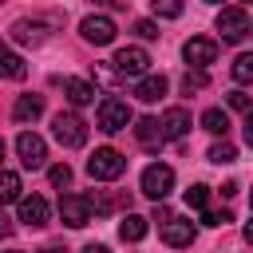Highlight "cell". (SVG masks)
Instances as JSON below:
<instances>
[{"label":"cell","instance_id":"277c9868","mask_svg":"<svg viewBox=\"0 0 253 253\" xmlns=\"http://www.w3.org/2000/svg\"><path fill=\"white\" fill-rule=\"evenodd\" d=\"M126 123H130V107H126V99H103L99 103V130H107V134H119V130H126Z\"/></svg>","mask_w":253,"mask_h":253},{"label":"cell","instance_id":"7c38bea8","mask_svg":"<svg viewBox=\"0 0 253 253\" xmlns=\"http://www.w3.org/2000/svg\"><path fill=\"white\" fill-rule=\"evenodd\" d=\"M47 213H51V206H47V198H40V194H32V198L20 202V221H24L28 229L47 225Z\"/></svg>","mask_w":253,"mask_h":253},{"label":"cell","instance_id":"836d02e7","mask_svg":"<svg viewBox=\"0 0 253 253\" xmlns=\"http://www.w3.org/2000/svg\"><path fill=\"white\" fill-rule=\"evenodd\" d=\"M0 237H8V217L0 213Z\"/></svg>","mask_w":253,"mask_h":253},{"label":"cell","instance_id":"4fadbf2b","mask_svg":"<svg viewBox=\"0 0 253 253\" xmlns=\"http://www.w3.org/2000/svg\"><path fill=\"white\" fill-rule=\"evenodd\" d=\"M158 123H162V138H182L190 130V111L186 107H170Z\"/></svg>","mask_w":253,"mask_h":253},{"label":"cell","instance_id":"9c48e42d","mask_svg":"<svg viewBox=\"0 0 253 253\" xmlns=\"http://www.w3.org/2000/svg\"><path fill=\"white\" fill-rule=\"evenodd\" d=\"M59 217H63V225L83 229V225L91 221V202H87L83 194H63V198H59Z\"/></svg>","mask_w":253,"mask_h":253},{"label":"cell","instance_id":"1f68e13d","mask_svg":"<svg viewBox=\"0 0 253 253\" xmlns=\"http://www.w3.org/2000/svg\"><path fill=\"white\" fill-rule=\"evenodd\" d=\"M245 146H249V150H253V115H249V119H245Z\"/></svg>","mask_w":253,"mask_h":253},{"label":"cell","instance_id":"ac0fdd59","mask_svg":"<svg viewBox=\"0 0 253 253\" xmlns=\"http://www.w3.org/2000/svg\"><path fill=\"white\" fill-rule=\"evenodd\" d=\"M12 202H24V182L16 170L0 166V206H12Z\"/></svg>","mask_w":253,"mask_h":253},{"label":"cell","instance_id":"74e56055","mask_svg":"<svg viewBox=\"0 0 253 253\" xmlns=\"http://www.w3.org/2000/svg\"><path fill=\"white\" fill-rule=\"evenodd\" d=\"M8 253H24V249H8Z\"/></svg>","mask_w":253,"mask_h":253},{"label":"cell","instance_id":"f35d334b","mask_svg":"<svg viewBox=\"0 0 253 253\" xmlns=\"http://www.w3.org/2000/svg\"><path fill=\"white\" fill-rule=\"evenodd\" d=\"M249 202H253V190H249Z\"/></svg>","mask_w":253,"mask_h":253},{"label":"cell","instance_id":"d6986e66","mask_svg":"<svg viewBox=\"0 0 253 253\" xmlns=\"http://www.w3.org/2000/svg\"><path fill=\"white\" fill-rule=\"evenodd\" d=\"M63 91H67V103H71V107H87V103L95 99V87H91L87 79H67Z\"/></svg>","mask_w":253,"mask_h":253},{"label":"cell","instance_id":"4dcf8cb0","mask_svg":"<svg viewBox=\"0 0 253 253\" xmlns=\"http://www.w3.org/2000/svg\"><path fill=\"white\" fill-rule=\"evenodd\" d=\"M134 32H138L142 40H158V24H154V20H138V24H134Z\"/></svg>","mask_w":253,"mask_h":253},{"label":"cell","instance_id":"e575fe53","mask_svg":"<svg viewBox=\"0 0 253 253\" xmlns=\"http://www.w3.org/2000/svg\"><path fill=\"white\" fill-rule=\"evenodd\" d=\"M245 241H249V245H253V221H249V225H245Z\"/></svg>","mask_w":253,"mask_h":253},{"label":"cell","instance_id":"2e32d148","mask_svg":"<svg viewBox=\"0 0 253 253\" xmlns=\"http://www.w3.org/2000/svg\"><path fill=\"white\" fill-rule=\"evenodd\" d=\"M166 87H170L166 75H142V79L134 83V95H138L142 103H158V99L166 95Z\"/></svg>","mask_w":253,"mask_h":253},{"label":"cell","instance_id":"8992f818","mask_svg":"<svg viewBox=\"0 0 253 253\" xmlns=\"http://www.w3.org/2000/svg\"><path fill=\"white\" fill-rule=\"evenodd\" d=\"M182 55H186L190 71H206V67L217 59V40H210V36H194V40H186Z\"/></svg>","mask_w":253,"mask_h":253},{"label":"cell","instance_id":"83f0119b","mask_svg":"<svg viewBox=\"0 0 253 253\" xmlns=\"http://www.w3.org/2000/svg\"><path fill=\"white\" fill-rule=\"evenodd\" d=\"M154 16L174 20V16H182V4H178V0H154Z\"/></svg>","mask_w":253,"mask_h":253},{"label":"cell","instance_id":"cb8c5ba5","mask_svg":"<svg viewBox=\"0 0 253 253\" xmlns=\"http://www.w3.org/2000/svg\"><path fill=\"white\" fill-rule=\"evenodd\" d=\"M186 206H190V210H198V213H202V210H210V186H202V182H198V186H190V190H186Z\"/></svg>","mask_w":253,"mask_h":253},{"label":"cell","instance_id":"ba28073f","mask_svg":"<svg viewBox=\"0 0 253 253\" xmlns=\"http://www.w3.org/2000/svg\"><path fill=\"white\" fill-rule=\"evenodd\" d=\"M111 67H115L119 75L142 79V75H146V67H150V55H146L142 47H119V51H115V59H111Z\"/></svg>","mask_w":253,"mask_h":253},{"label":"cell","instance_id":"6da1fadb","mask_svg":"<svg viewBox=\"0 0 253 253\" xmlns=\"http://www.w3.org/2000/svg\"><path fill=\"white\" fill-rule=\"evenodd\" d=\"M123 170H126V158H123L115 146H99V150L87 158V174H91L95 182H115Z\"/></svg>","mask_w":253,"mask_h":253},{"label":"cell","instance_id":"7402d4cb","mask_svg":"<svg viewBox=\"0 0 253 253\" xmlns=\"http://www.w3.org/2000/svg\"><path fill=\"white\" fill-rule=\"evenodd\" d=\"M24 75H28V63L16 51H0V79H24Z\"/></svg>","mask_w":253,"mask_h":253},{"label":"cell","instance_id":"f546056e","mask_svg":"<svg viewBox=\"0 0 253 253\" xmlns=\"http://www.w3.org/2000/svg\"><path fill=\"white\" fill-rule=\"evenodd\" d=\"M47 178H51V186H67V182H71V166H67V162H59V166H51V170H47Z\"/></svg>","mask_w":253,"mask_h":253},{"label":"cell","instance_id":"484cf974","mask_svg":"<svg viewBox=\"0 0 253 253\" xmlns=\"http://www.w3.org/2000/svg\"><path fill=\"white\" fill-rule=\"evenodd\" d=\"M206 83H210L206 71H186V75H182V91H186V95H190V91H206Z\"/></svg>","mask_w":253,"mask_h":253},{"label":"cell","instance_id":"3957f363","mask_svg":"<svg viewBox=\"0 0 253 253\" xmlns=\"http://www.w3.org/2000/svg\"><path fill=\"white\" fill-rule=\"evenodd\" d=\"M170 190H174V170H170L166 162H150V166L142 170V194L154 198V202H162Z\"/></svg>","mask_w":253,"mask_h":253},{"label":"cell","instance_id":"d590c367","mask_svg":"<svg viewBox=\"0 0 253 253\" xmlns=\"http://www.w3.org/2000/svg\"><path fill=\"white\" fill-rule=\"evenodd\" d=\"M43 253H63V249H43Z\"/></svg>","mask_w":253,"mask_h":253},{"label":"cell","instance_id":"44dd1931","mask_svg":"<svg viewBox=\"0 0 253 253\" xmlns=\"http://www.w3.org/2000/svg\"><path fill=\"white\" fill-rule=\"evenodd\" d=\"M202 126L210 130V134H229V115L221 111V107H210V111H202Z\"/></svg>","mask_w":253,"mask_h":253},{"label":"cell","instance_id":"9a60e30c","mask_svg":"<svg viewBox=\"0 0 253 253\" xmlns=\"http://www.w3.org/2000/svg\"><path fill=\"white\" fill-rule=\"evenodd\" d=\"M12 40H16V43H32V47H36V43H43V40H47V28H43L40 20H16V24H12Z\"/></svg>","mask_w":253,"mask_h":253},{"label":"cell","instance_id":"30bf717a","mask_svg":"<svg viewBox=\"0 0 253 253\" xmlns=\"http://www.w3.org/2000/svg\"><path fill=\"white\" fill-rule=\"evenodd\" d=\"M158 233H162V241L174 245V249H186V245H194V237H198V229H194L190 217H170V221L158 225Z\"/></svg>","mask_w":253,"mask_h":253},{"label":"cell","instance_id":"5b68a950","mask_svg":"<svg viewBox=\"0 0 253 253\" xmlns=\"http://www.w3.org/2000/svg\"><path fill=\"white\" fill-rule=\"evenodd\" d=\"M217 32H221V40L225 43H237L241 36H249V12L245 8H221L217 12Z\"/></svg>","mask_w":253,"mask_h":253},{"label":"cell","instance_id":"ffe728a7","mask_svg":"<svg viewBox=\"0 0 253 253\" xmlns=\"http://www.w3.org/2000/svg\"><path fill=\"white\" fill-rule=\"evenodd\" d=\"M146 229H150V225H146V217H138V213H126V217L119 221V237H123V241H142Z\"/></svg>","mask_w":253,"mask_h":253},{"label":"cell","instance_id":"5bb4252c","mask_svg":"<svg viewBox=\"0 0 253 253\" xmlns=\"http://www.w3.org/2000/svg\"><path fill=\"white\" fill-rule=\"evenodd\" d=\"M134 138L146 146V150H154V146H162L166 138H162V123L154 119V115H142L138 123H134Z\"/></svg>","mask_w":253,"mask_h":253},{"label":"cell","instance_id":"ab89813d","mask_svg":"<svg viewBox=\"0 0 253 253\" xmlns=\"http://www.w3.org/2000/svg\"><path fill=\"white\" fill-rule=\"evenodd\" d=\"M249 32H253V24H249Z\"/></svg>","mask_w":253,"mask_h":253},{"label":"cell","instance_id":"52a82bcc","mask_svg":"<svg viewBox=\"0 0 253 253\" xmlns=\"http://www.w3.org/2000/svg\"><path fill=\"white\" fill-rule=\"evenodd\" d=\"M16 154H20V162H24L28 170H40V166L47 162V142H43L36 130H20V138H16Z\"/></svg>","mask_w":253,"mask_h":253},{"label":"cell","instance_id":"8d00e7d4","mask_svg":"<svg viewBox=\"0 0 253 253\" xmlns=\"http://www.w3.org/2000/svg\"><path fill=\"white\" fill-rule=\"evenodd\" d=\"M0 158H4V138H0Z\"/></svg>","mask_w":253,"mask_h":253},{"label":"cell","instance_id":"7a4b0ae2","mask_svg":"<svg viewBox=\"0 0 253 253\" xmlns=\"http://www.w3.org/2000/svg\"><path fill=\"white\" fill-rule=\"evenodd\" d=\"M51 134H55V142H59V146L75 150V146H83V142H87V123H83L75 111H59V115H55V123H51Z\"/></svg>","mask_w":253,"mask_h":253},{"label":"cell","instance_id":"4316f807","mask_svg":"<svg viewBox=\"0 0 253 253\" xmlns=\"http://www.w3.org/2000/svg\"><path fill=\"white\" fill-rule=\"evenodd\" d=\"M225 103H229L233 111H245V115H253V95H245V91H229V95H225Z\"/></svg>","mask_w":253,"mask_h":253},{"label":"cell","instance_id":"603a6c76","mask_svg":"<svg viewBox=\"0 0 253 253\" xmlns=\"http://www.w3.org/2000/svg\"><path fill=\"white\" fill-rule=\"evenodd\" d=\"M206 158H210L213 166H229V162H237V146L221 138V142H213V146H210V154H206Z\"/></svg>","mask_w":253,"mask_h":253},{"label":"cell","instance_id":"8fae6325","mask_svg":"<svg viewBox=\"0 0 253 253\" xmlns=\"http://www.w3.org/2000/svg\"><path fill=\"white\" fill-rule=\"evenodd\" d=\"M79 32H83V40H87V43H111L119 28H115V20H111V16H87V20L79 24Z\"/></svg>","mask_w":253,"mask_h":253},{"label":"cell","instance_id":"e0dca14e","mask_svg":"<svg viewBox=\"0 0 253 253\" xmlns=\"http://www.w3.org/2000/svg\"><path fill=\"white\" fill-rule=\"evenodd\" d=\"M43 115V95H20L16 107H12V119L16 123H36Z\"/></svg>","mask_w":253,"mask_h":253},{"label":"cell","instance_id":"d4e9b609","mask_svg":"<svg viewBox=\"0 0 253 253\" xmlns=\"http://www.w3.org/2000/svg\"><path fill=\"white\" fill-rule=\"evenodd\" d=\"M233 79L237 83H253V51H241L233 59Z\"/></svg>","mask_w":253,"mask_h":253},{"label":"cell","instance_id":"f1b7e54d","mask_svg":"<svg viewBox=\"0 0 253 253\" xmlns=\"http://www.w3.org/2000/svg\"><path fill=\"white\" fill-rule=\"evenodd\" d=\"M202 221H206V225H229L233 213H229V210H202Z\"/></svg>","mask_w":253,"mask_h":253},{"label":"cell","instance_id":"d6a6232c","mask_svg":"<svg viewBox=\"0 0 253 253\" xmlns=\"http://www.w3.org/2000/svg\"><path fill=\"white\" fill-rule=\"evenodd\" d=\"M83 253H111V249H107V245H87Z\"/></svg>","mask_w":253,"mask_h":253}]
</instances>
